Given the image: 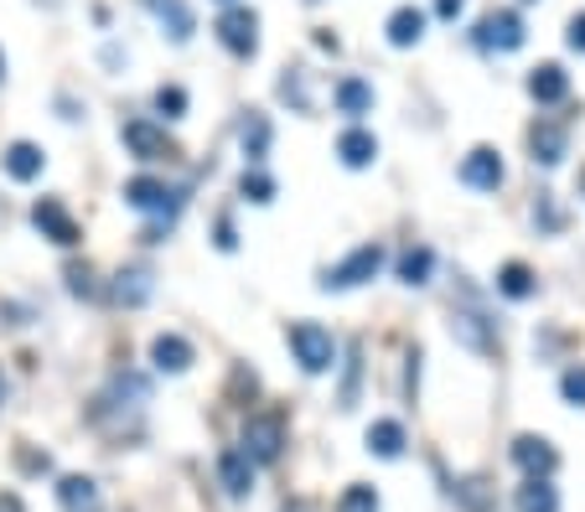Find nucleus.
I'll return each mask as SVG.
<instances>
[{
	"label": "nucleus",
	"mask_w": 585,
	"mask_h": 512,
	"mask_svg": "<svg viewBox=\"0 0 585 512\" xmlns=\"http://www.w3.org/2000/svg\"><path fill=\"white\" fill-rule=\"evenodd\" d=\"M124 203L136 207V213H151V228H145V243H166V228L176 222L182 213V192H172L166 182H155V176H130L124 182Z\"/></svg>",
	"instance_id": "1"
},
{
	"label": "nucleus",
	"mask_w": 585,
	"mask_h": 512,
	"mask_svg": "<svg viewBox=\"0 0 585 512\" xmlns=\"http://www.w3.org/2000/svg\"><path fill=\"white\" fill-rule=\"evenodd\" d=\"M239 450L249 456V466H275L285 456V414L280 410H259L243 420V440Z\"/></svg>",
	"instance_id": "2"
},
{
	"label": "nucleus",
	"mask_w": 585,
	"mask_h": 512,
	"mask_svg": "<svg viewBox=\"0 0 585 512\" xmlns=\"http://www.w3.org/2000/svg\"><path fill=\"white\" fill-rule=\"evenodd\" d=\"M285 341H291L295 362H301L306 373H327V368H337V341H332V331L322 322H291L285 326Z\"/></svg>",
	"instance_id": "3"
},
{
	"label": "nucleus",
	"mask_w": 585,
	"mask_h": 512,
	"mask_svg": "<svg viewBox=\"0 0 585 512\" xmlns=\"http://www.w3.org/2000/svg\"><path fill=\"white\" fill-rule=\"evenodd\" d=\"M383 264H389V249H383L379 239L362 243V249H353L343 264H332V270L322 274V291H358V285H368Z\"/></svg>",
	"instance_id": "4"
},
{
	"label": "nucleus",
	"mask_w": 585,
	"mask_h": 512,
	"mask_svg": "<svg viewBox=\"0 0 585 512\" xmlns=\"http://www.w3.org/2000/svg\"><path fill=\"white\" fill-rule=\"evenodd\" d=\"M523 42H529V26H523V17H518L513 6H498V11H487V17L477 21V47L518 52Z\"/></svg>",
	"instance_id": "5"
},
{
	"label": "nucleus",
	"mask_w": 585,
	"mask_h": 512,
	"mask_svg": "<svg viewBox=\"0 0 585 512\" xmlns=\"http://www.w3.org/2000/svg\"><path fill=\"white\" fill-rule=\"evenodd\" d=\"M120 140H124V151L136 155V161H145V166H155V161H176V140L151 120H124Z\"/></svg>",
	"instance_id": "6"
},
{
	"label": "nucleus",
	"mask_w": 585,
	"mask_h": 512,
	"mask_svg": "<svg viewBox=\"0 0 585 512\" xmlns=\"http://www.w3.org/2000/svg\"><path fill=\"white\" fill-rule=\"evenodd\" d=\"M213 32L234 57H254L259 52V17L249 6H224V17L213 21Z\"/></svg>",
	"instance_id": "7"
},
{
	"label": "nucleus",
	"mask_w": 585,
	"mask_h": 512,
	"mask_svg": "<svg viewBox=\"0 0 585 512\" xmlns=\"http://www.w3.org/2000/svg\"><path fill=\"white\" fill-rule=\"evenodd\" d=\"M32 222H36V233H42V239H52L57 249H73V243L84 239L78 218H73L57 197H36V203H32Z\"/></svg>",
	"instance_id": "8"
},
{
	"label": "nucleus",
	"mask_w": 585,
	"mask_h": 512,
	"mask_svg": "<svg viewBox=\"0 0 585 512\" xmlns=\"http://www.w3.org/2000/svg\"><path fill=\"white\" fill-rule=\"evenodd\" d=\"M508 456H513V466H518V471H523L529 481H550L554 471H560V450H554L544 435H518Z\"/></svg>",
	"instance_id": "9"
},
{
	"label": "nucleus",
	"mask_w": 585,
	"mask_h": 512,
	"mask_svg": "<svg viewBox=\"0 0 585 512\" xmlns=\"http://www.w3.org/2000/svg\"><path fill=\"white\" fill-rule=\"evenodd\" d=\"M104 295H109L115 306L136 311V306H145V301L155 295V274L145 270V264H124V270L109 280V291H104Z\"/></svg>",
	"instance_id": "10"
},
{
	"label": "nucleus",
	"mask_w": 585,
	"mask_h": 512,
	"mask_svg": "<svg viewBox=\"0 0 585 512\" xmlns=\"http://www.w3.org/2000/svg\"><path fill=\"white\" fill-rule=\"evenodd\" d=\"M529 151H534V166H560L570 151V130L560 120H534L529 124Z\"/></svg>",
	"instance_id": "11"
},
{
	"label": "nucleus",
	"mask_w": 585,
	"mask_h": 512,
	"mask_svg": "<svg viewBox=\"0 0 585 512\" xmlns=\"http://www.w3.org/2000/svg\"><path fill=\"white\" fill-rule=\"evenodd\" d=\"M502 176H508V171H502V155L492 151V145H477V151L462 161V182L472 192H498Z\"/></svg>",
	"instance_id": "12"
},
{
	"label": "nucleus",
	"mask_w": 585,
	"mask_h": 512,
	"mask_svg": "<svg viewBox=\"0 0 585 512\" xmlns=\"http://www.w3.org/2000/svg\"><path fill=\"white\" fill-rule=\"evenodd\" d=\"M151 362H155V373H187L192 362H197V352H192L187 337H176V331H161V337L151 341Z\"/></svg>",
	"instance_id": "13"
},
{
	"label": "nucleus",
	"mask_w": 585,
	"mask_h": 512,
	"mask_svg": "<svg viewBox=\"0 0 585 512\" xmlns=\"http://www.w3.org/2000/svg\"><path fill=\"white\" fill-rule=\"evenodd\" d=\"M0 166H6L11 182H36L42 166H47V155H42V145H32V140H11L6 155H0Z\"/></svg>",
	"instance_id": "14"
},
{
	"label": "nucleus",
	"mask_w": 585,
	"mask_h": 512,
	"mask_svg": "<svg viewBox=\"0 0 585 512\" xmlns=\"http://www.w3.org/2000/svg\"><path fill=\"white\" fill-rule=\"evenodd\" d=\"M373 155H379V140H373V130L353 124V130H343V135H337V161H343L347 171L373 166Z\"/></svg>",
	"instance_id": "15"
},
{
	"label": "nucleus",
	"mask_w": 585,
	"mask_h": 512,
	"mask_svg": "<svg viewBox=\"0 0 585 512\" xmlns=\"http://www.w3.org/2000/svg\"><path fill=\"white\" fill-rule=\"evenodd\" d=\"M218 481H224L228 497H249V492H254V466H249V456H243L239 445L218 456Z\"/></svg>",
	"instance_id": "16"
},
{
	"label": "nucleus",
	"mask_w": 585,
	"mask_h": 512,
	"mask_svg": "<svg viewBox=\"0 0 585 512\" xmlns=\"http://www.w3.org/2000/svg\"><path fill=\"white\" fill-rule=\"evenodd\" d=\"M145 11H151L161 26H166V36L172 42H192V32H197V21H192L187 0H145Z\"/></svg>",
	"instance_id": "17"
},
{
	"label": "nucleus",
	"mask_w": 585,
	"mask_h": 512,
	"mask_svg": "<svg viewBox=\"0 0 585 512\" xmlns=\"http://www.w3.org/2000/svg\"><path fill=\"white\" fill-rule=\"evenodd\" d=\"M270 135H275V130H270V115L249 109L239 124V145H243V161H249V166H259V161L270 155Z\"/></svg>",
	"instance_id": "18"
},
{
	"label": "nucleus",
	"mask_w": 585,
	"mask_h": 512,
	"mask_svg": "<svg viewBox=\"0 0 585 512\" xmlns=\"http://www.w3.org/2000/svg\"><path fill=\"white\" fill-rule=\"evenodd\" d=\"M529 94H534L539 104H565L570 99V73L560 68V63H539V68L529 73Z\"/></svg>",
	"instance_id": "19"
},
{
	"label": "nucleus",
	"mask_w": 585,
	"mask_h": 512,
	"mask_svg": "<svg viewBox=\"0 0 585 512\" xmlns=\"http://www.w3.org/2000/svg\"><path fill=\"white\" fill-rule=\"evenodd\" d=\"M451 326H456V337H462L472 352H492V347H498V326L487 322L483 311H456Z\"/></svg>",
	"instance_id": "20"
},
{
	"label": "nucleus",
	"mask_w": 585,
	"mask_h": 512,
	"mask_svg": "<svg viewBox=\"0 0 585 512\" xmlns=\"http://www.w3.org/2000/svg\"><path fill=\"white\" fill-rule=\"evenodd\" d=\"M362 440H368V450H373L379 461H399V456H404V425H399V420H373Z\"/></svg>",
	"instance_id": "21"
},
{
	"label": "nucleus",
	"mask_w": 585,
	"mask_h": 512,
	"mask_svg": "<svg viewBox=\"0 0 585 512\" xmlns=\"http://www.w3.org/2000/svg\"><path fill=\"white\" fill-rule=\"evenodd\" d=\"M498 295H508V301H529V295H539V274L523 264V259H508L498 270Z\"/></svg>",
	"instance_id": "22"
},
{
	"label": "nucleus",
	"mask_w": 585,
	"mask_h": 512,
	"mask_svg": "<svg viewBox=\"0 0 585 512\" xmlns=\"http://www.w3.org/2000/svg\"><path fill=\"white\" fill-rule=\"evenodd\" d=\"M383 32H389V47H414V42L425 36V11H420V6H399Z\"/></svg>",
	"instance_id": "23"
},
{
	"label": "nucleus",
	"mask_w": 585,
	"mask_h": 512,
	"mask_svg": "<svg viewBox=\"0 0 585 512\" xmlns=\"http://www.w3.org/2000/svg\"><path fill=\"white\" fill-rule=\"evenodd\" d=\"M332 99H337V109L353 115V120L373 115V84H362V78H343V84L332 88Z\"/></svg>",
	"instance_id": "24"
},
{
	"label": "nucleus",
	"mask_w": 585,
	"mask_h": 512,
	"mask_svg": "<svg viewBox=\"0 0 585 512\" xmlns=\"http://www.w3.org/2000/svg\"><path fill=\"white\" fill-rule=\"evenodd\" d=\"M57 502H63V512H94L99 487H94V477H63L57 481Z\"/></svg>",
	"instance_id": "25"
},
{
	"label": "nucleus",
	"mask_w": 585,
	"mask_h": 512,
	"mask_svg": "<svg viewBox=\"0 0 585 512\" xmlns=\"http://www.w3.org/2000/svg\"><path fill=\"white\" fill-rule=\"evenodd\" d=\"M513 508L518 512H560V492H554L550 481H529V477H523V487L513 492Z\"/></svg>",
	"instance_id": "26"
},
{
	"label": "nucleus",
	"mask_w": 585,
	"mask_h": 512,
	"mask_svg": "<svg viewBox=\"0 0 585 512\" xmlns=\"http://www.w3.org/2000/svg\"><path fill=\"white\" fill-rule=\"evenodd\" d=\"M431 270H435V254L425 249V243H410V249L399 254V280H404V285H425Z\"/></svg>",
	"instance_id": "27"
},
{
	"label": "nucleus",
	"mask_w": 585,
	"mask_h": 512,
	"mask_svg": "<svg viewBox=\"0 0 585 512\" xmlns=\"http://www.w3.org/2000/svg\"><path fill=\"white\" fill-rule=\"evenodd\" d=\"M239 197H243V203H254V207L275 203V176H264L259 166H249V171L239 176Z\"/></svg>",
	"instance_id": "28"
},
{
	"label": "nucleus",
	"mask_w": 585,
	"mask_h": 512,
	"mask_svg": "<svg viewBox=\"0 0 585 512\" xmlns=\"http://www.w3.org/2000/svg\"><path fill=\"white\" fill-rule=\"evenodd\" d=\"M337 512H379V492L368 481H353L343 497H337Z\"/></svg>",
	"instance_id": "29"
},
{
	"label": "nucleus",
	"mask_w": 585,
	"mask_h": 512,
	"mask_svg": "<svg viewBox=\"0 0 585 512\" xmlns=\"http://www.w3.org/2000/svg\"><path fill=\"white\" fill-rule=\"evenodd\" d=\"M155 109H161L166 120H182V115H187V88H182V84H161V88H155Z\"/></svg>",
	"instance_id": "30"
},
{
	"label": "nucleus",
	"mask_w": 585,
	"mask_h": 512,
	"mask_svg": "<svg viewBox=\"0 0 585 512\" xmlns=\"http://www.w3.org/2000/svg\"><path fill=\"white\" fill-rule=\"evenodd\" d=\"M560 393H565V404L585 410V362H570L565 373H560Z\"/></svg>",
	"instance_id": "31"
},
{
	"label": "nucleus",
	"mask_w": 585,
	"mask_h": 512,
	"mask_svg": "<svg viewBox=\"0 0 585 512\" xmlns=\"http://www.w3.org/2000/svg\"><path fill=\"white\" fill-rule=\"evenodd\" d=\"M68 291L78 295V301H94V295H99V285H94V264H68Z\"/></svg>",
	"instance_id": "32"
},
{
	"label": "nucleus",
	"mask_w": 585,
	"mask_h": 512,
	"mask_svg": "<svg viewBox=\"0 0 585 512\" xmlns=\"http://www.w3.org/2000/svg\"><path fill=\"white\" fill-rule=\"evenodd\" d=\"M280 99H285V104H295V109L306 115V109H311V99H306V78H301V73H291V78H280Z\"/></svg>",
	"instance_id": "33"
},
{
	"label": "nucleus",
	"mask_w": 585,
	"mask_h": 512,
	"mask_svg": "<svg viewBox=\"0 0 585 512\" xmlns=\"http://www.w3.org/2000/svg\"><path fill=\"white\" fill-rule=\"evenodd\" d=\"M358 347H353V362H347V383H343V410H353L358 404V378H362V368H358Z\"/></svg>",
	"instance_id": "34"
},
{
	"label": "nucleus",
	"mask_w": 585,
	"mask_h": 512,
	"mask_svg": "<svg viewBox=\"0 0 585 512\" xmlns=\"http://www.w3.org/2000/svg\"><path fill=\"white\" fill-rule=\"evenodd\" d=\"M565 47H570V52H585V11H575V17H570V26H565Z\"/></svg>",
	"instance_id": "35"
},
{
	"label": "nucleus",
	"mask_w": 585,
	"mask_h": 512,
	"mask_svg": "<svg viewBox=\"0 0 585 512\" xmlns=\"http://www.w3.org/2000/svg\"><path fill=\"white\" fill-rule=\"evenodd\" d=\"M213 233H218V249H224V254H234V249H239V233H234V218H218V228H213Z\"/></svg>",
	"instance_id": "36"
},
{
	"label": "nucleus",
	"mask_w": 585,
	"mask_h": 512,
	"mask_svg": "<svg viewBox=\"0 0 585 512\" xmlns=\"http://www.w3.org/2000/svg\"><path fill=\"white\" fill-rule=\"evenodd\" d=\"M462 497H466V508H472V512H483V508H487V492H483V477H472V481H462Z\"/></svg>",
	"instance_id": "37"
},
{
	"label": "nucleus",
	"mask_w": 585,
	"mask_h": 512,
	"mask_svg": "<svg viewBox=\"0 0 585 512\" xmlns=\"http://www.w3.org/2000/svg\"><path fill=\"white\" fill-rule=\"evenodd\" d=\"M534 218H539V222H544V228H550V233H554V228H560V222H565V218H560V207H554V203H550V197H539V207H534Z\"/></svg>",
	"instance_id": "38"
},
{
	"label": "nucleus",
	"mask_w": 585,
	"mask_h": 512,
	"mask_svg": "<svg viewBox=\"0 0 585 512\" xmlns=\"http://www.w3.org/2000/svg\"><path fill=\"white\" fill-rule=\"evenodd\" d=\"M462 6H466V0H435V17H441V21H456V17H462Z\"/></svg>",
	"instance_id": "39"
},
{
	"label": "nucleus",
	"mask_w": 585,
	"mask_h": 512,
	"mask_svg": "<svg viewBox=\"0 0 585 512\" xmlns=\"http://www.w3.org/2000/svg\"><path fill=\"white\" fill-rule=\"evenodd\" d=\"M21 466H26V471H52V461L36 456V450H21Z\"/></svg>",
	"instance_id": "40"
},
{
	"label": "nucleus",
	"mask_w": 585,
	"mask_h": 512,
	"mask_svg": "<svg viewBox=\"0 0 585 512\" xmlns=\"http://www.w3.org/2000/svg\"><path fill=\"white\" fill-rule=\"evenodd\" d=\"M0 512H26V502L17 492H0Z\"/></svg>",
	"instance_id": "41"
},
{
	"label": "nucleus",
	"mask_w": 585,
	"mask_h": 512,
	"mask_svg": "<svg viewBox=\"0 0 585 512\" xmlns=\"http://www.w3.org/2000/svg\"><path fill=\"white\" fill-rule=\"evenodd\" d=\"M316 47H322V52H337V47H343V42H337V36H332V32H316Z\"/></svg>",
	"instance_id": "42"
},
{
	"label": "nucleus",
	"mask_w": 585,
	"mask_h": 512,
	"mask_svg": "<svg viewBox=\"0 0 585 512\" xmlns=\"http://www.w3.org/2000/svg\"><path fill=\"white\" fill-rule=\"evenodd\" d=\"M285 512H311V508H306V502H285Z\"/></svg>",
	"instance_id": "43"
},
{
	"label": "nucleus",
	"mask_w": 585,
	"mask_h": 512,
	"mask_svg": "<svg viewBox=\"0 0 585 512\" xmlns=\"http://www.w3.org/2000/svg\"><path fill=\"white\" fill-rule=\"evenodd\" d=\"M581 197H585V166H581Z\"/></svg>",
	"instance_id": "44"
},
{
	"label": "nucleus",
	"mask_w": 585,
	"mask_h": 512,
	"mask_svg": "<svg viewBox=\"0 0 585 512\" xmlns=\"http://www.w3.org/2000/svg\"><path fill=\"white\" fill-rule=\"evenodd\" d=\"M0 399H6V378H0Z\"/></svg>",
	"instance_id": "45"
},
{
	"label": "nucleus",
	"mask_w": 585,
	"mask_h": 512,
	"mask_svg": "<svg viewBox=\"0 0 585 512\" xmlns=\"http://www.w3.org/2000/svg\"><path fill=\"white\" fill-rule=\"evenodd\" d=\"M218 6H239V0H218Z\"/></svg>",
	"instance_id": "46"
},
{
	"label": "nucleus",
	"mask_w": 585,
	"mask_h": 512,
	"mask_svg": "<svg viewBox=\"0 0 585 512\" xmlns=\"http://www.w3.org/2000/svg\"><path fill=\"white\" fill-rule=\"evenodd\" d=\"M0 78H6V57H0Z\"/></svg>",
	"instance_id": "47"
},
{
	"label": "nucleus",
	"mask_w": 585,
	"mask_h": 512,
	"mask_svg": "<svg viewBox=\"0 0 585 512\" xmlns=\"http://www.w3.org/2000/svg\"><path fill=\"white\" fill-rule=\"evenodd\" d=\"M523 6H534V0H523Z\"/></svg>",
	"instance_id": "48"
}]
</instances>
